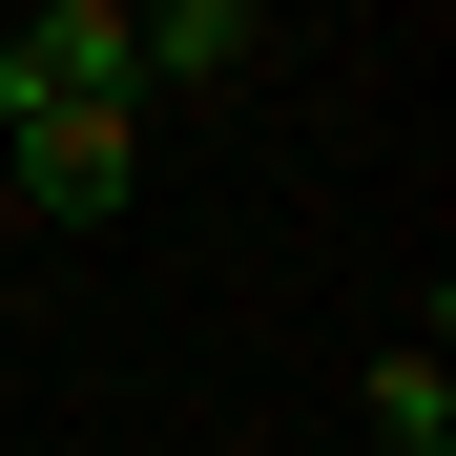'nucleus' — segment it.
<instances>
[{"instance_id": "1", "label": "nucleus", "mask_w": 456, "mask_h": 456, "mask_svg": "<svg viewBox=\"0 0 456 456\" xmlns=\"http://www.w3.org/2000/svg\"><path fill=\"white\" fill-rule=\"evenodd\" d=\"M0 187H21L42 228H104L145 187V104H42V125H0Z\"/></svg>"}, {"instance_id": "2", "label": "nucleus", "mask_w": 456, "mask_h": 456, "mask_svg": "<svg viewBox=\"0 0 456 456\" xmlns=\"http://www.w3.org/2000/svg\"><path fill=\"white\" fill-rule=\"evenodd\" d=\"M42 104H125V0H42V21H0V125Z\"/></svg>"}, {"instance_id": "3", "label": "nucleus", "mask_w": 456, "mask_h": 456, "mask_svg": "<svg viewBox=\"0 0 456 456\" xmlns=\"http://www.w3.org/2000/svg\"><path fill=\"white\" fill-rule=\"evenodd\" d=\"M249 62H270V21H249V0H145V21H125V104H187V84H249Z\"/></svg>"}, {"instance_id": "4", "label": "nucleus", "mask_w": 456, "mask_h": 456, "mask_svg": "<svg viewBox=\"0 0 456 456\" xmlns=\"http://www.w3.org/2000/svg\"><path fill=\"white\" fill-rule=\"evenodd\" d=\"M373 456H456V436H373Z\"/></svg>"}, {"instance_id": "5", "label": "nucleus", "mask_w": 456, "mask_h": 456, "mask_svg": "<svg viewBox=\"0 0 456 456\" xmlns=\"http://www.w3.org/2000/svg\"><path fill=\"white\" fill-rule=\"evenodd\" d=\"M104 456H125V436H104Z\"/></svg>"}]
</instances>
